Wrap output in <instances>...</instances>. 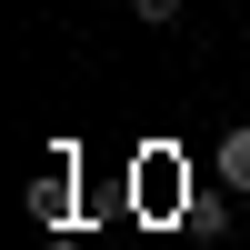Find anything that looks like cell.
Instances as JSON below:
<instances>
[{"instance_id": "obj_2", "label": "cell", "mask_w": 250, "mask_h": 250, "mask_svg": "<svg viewBox=\"0 0 250 250\" xmlns=\"http://www.w3.org/2000/svg\"><path fill=\"white\" fill-rule=\"evenodd\" d=\"M220 170H230V180H250V130H230V140H220Z\"/></svg>"}, {"instance_id": "obj_3", "label": "cell", "mask_w": 250, "mask_h": 250, "mask_svg": "<svg viewBox=\"0 0 250 250\" xmlns=\"http://www.w3.org/2000/svg\"><path fill=\"white\" fill-rule=\"evenodd\" d=\"M130 20H180V0H130Z\"/></svg>"}, {"instance_id": "obj_1", "label": "cell", "mask_w": 250, "mask_h": 250, "mask_svg": "<svg viewBox=\"0 0 250 250\" xmlns=\"http://www.w3.org/2000/svg\"><path fill=\"white\" fill-rule=\"evenodd\" d=\"M30 220H40V230H60V220H70V180H60V170L30 180Z\"/></svg>"}]
</instances>
